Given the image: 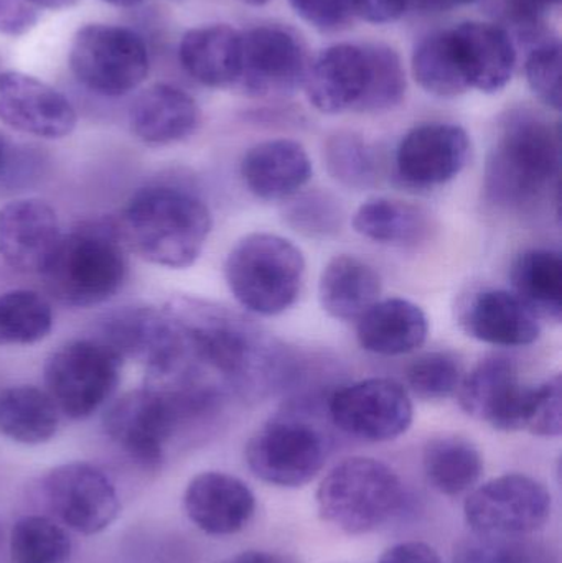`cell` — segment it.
<instances>
[{
    "mask_svg": "<svg viewBox=\"0 0 562 563\" xmlns=\"http://www.w3.org/2000/svg\"><path fill=\"white\" fill-rule=\"evenodd\" d=\"M177 327L174 361L147 386L200 387L250 399L293 383L296 363L284 344L243 314L201 298L180 297L165 307Z\"/></svg>",
    "mask_w": 562,
    "mask_h": 563,
    "instance_id": "6da1fadb",
    "label": "cell"
},
{
    "mask_svg": "<svg viewBox=\"0 0 562 563\" xmlns=\"http://www.w3.org/2000/svg\"><path fill=\"white\" fill-rule=\"evenodd\" d=\"M118 227L125 247L145 263L187 269L203 253L213 218L194 191L151 185L132 195Z\"/></svg>",
    "mask_w": 562,
    "mask_h": 563,
    "instance_id": "7a4b0ae2",
    "label": "cell"
},
{
    "mask_svg": "<svg viewBox=\"0 0 562 563\" xmlns=\"http://www.w3.org/2000/svg\"><path fill=\"white\" fill-rule=\"evenodd\" d=\"M224 400L198 389H158L145 386L115 400L106 412V435L121 446L137 465L155 470L175 433L214 416Z\"/></svg>",
    "mask_w": 562,
    "mask_h": 563,
    "instance_id": "3957f363",
    "label": "cell"
},
{
    "mask_svg": "<svg viewBox=\"0 0 562 563\" xmlns=\"http://www.w3.org/2000/svg\"><path fill=\"white\" fill-rule=\"evenodd\" d=\"M560 131L528 112L511 115L485 167V195L492 203L524 210L538 203L560 175Z\"/></svg>",
    "mask_w": 562,
    "mask_h": 563,
    "instance_id": "277c9868",
    "label": "cell"
},
{
    "mask_svg": "<svg viewBox=\"0 0 562 563\" xmlns=\"http://www.w3.org/2000/svg\"><path fill=\"white\" fill-rule=\"evenodd\" d=\"M52 297L73 308L111 300L128 277V256L118 223L91 220L63 233L42 274Z\"/></svg>",
    "mask_w": 562,
    "mask_h": 563,
    "instance_id": "5b68a950",
    "label": "cell"
},
{
    "mask_svg": "<svg viewBox=\"0 0 562 563\" xmlns=\"http://www.w3.org/2000/svg\"><path fill=\"white\" fill-rule=\"evenodd\" d=\"M317 511L323 522L349 536H365L388 525L405 503L398 473L368 456L333 466L320 482Z\"/></svg>",
    "mask_w": 562,
    "mask_h": 563,
    "instance_id": "8992f818",
    "label": "cell"
},
{
    "mask_svg": "<svg viewBox=\"0 0 562 563\" xmlns=\"http://www.w3.org/2000/svg\"><path fill=\"white\" fill-rule=\"evenodd\" d=\"M224 279L244 310L277 317L289 310L302 291L306 257L279 234H247L228 254Z\"/></svg>",
    "mask_w": 562,
    "mask_h": 563,
    "instance_id": "52a82bcc",
    "label": "cell"
},
{
    "mask_svg": "<svg viewBox=\"0 0 562 563\" xmlns=\"http://www.w3.org/2000/svg\"><path fill=\"white\" fill-rule=\"evenodd\" d=\"M329 456L326 432L296 410L264 423L244 450L247 468L261 482L300 488L312 482Z\"/></svg>",
    "mask_w": 562,
    "mask_h": 563,
    "instance_id": "ba28073f",
    "label": "cell"
},
{
    "mask_svg": "<svg viewBox=\"0 0 562 563\" xmlns=\"http://www.w3.org/2000/svg\"><path fill=\"white\" fill-rule=\"evenodd\" d=\"M122 357L98 338L63 344L45 363L46 393L62 416L82 420L98 412L118 389Z\"/></svg>",
    "mask_w": 562,
    "mask_h": 563,
    "instance_id": "9c48e42d",
    "label": "cell"
},
{
    "mask_svg": "<svg viewBox=\"0 0 562 563\" xmlns=\"http://www.w3.org/2000/svg\"><path fill=\"white\" fill-rule=\"evenodd\" d=\"M69 68L91 92L106 98L129 95L147 78L151 59L147 45L125 26H82L69 49Z\"/></svg>",
    "mask_w": 562,
    "mask_h": 563,
    "instance_id": "30bf717a",
    "label": "cell"
},
{
    "mask_svg": "<svg viewBox=\"0 0 562 563\" xmlns=\"http://www.w3.org/2000/svg\"><path fill=\"white\" fill-rule=\"evenodd\" d=\"M310 59L296 30L257 25L241 32L234 89L250 98H284L302 88Z\"/></svg>",
    "mask_w": 562,
    "mask_h": 563,
    "instance_id": "8fae6325",
    "label": "cell"
},
{
    "mask_svg": "<svg viewBox=\"0 0 562 563\" xmlns=\"http://www.w3.org/2000/svg\"><path fill=\"white\" fill-rule=\"evenodd\" d=\"M550 492L527 475L498 476L478 486L464 505L465 521L478 536H531L551 516Z\"/></svg>",
    "mask_w": 562,
    "mask_h": 563,
    "instance_id": "7c38bea8",
    "label": "cell"
},
{
    "mask_svg": "<svg viewBox=\"0 0 562 563\" xmlns=\"http://www.w3.org/2000/svg\"><path fill=\"white\" fill-rule=\"evenodd\" d=\"M330 420L340 432L363 442H392L405 435L415 407L405 386L385 377L342 387L327 404Z\"/></svg>",
    "mask_w": 562,
    "mask_h": 563,
    "instance_id": "4fadbf2b",
    "label": "cell"
},
{
    "mask_svg": "<svg viewBox=\"0 0 562 563\" xmlns=\"http://www.w3.org/2000/svg\"><path fill=\"white\" fill-rule=\"evenodd\" d=\"M42 492L55 518L78 534L106 531L121 512L114 483L91 463L56 466L43 478Z\"/></svg>",
    "mask_w": 562,
    "mask_h": 563,
    "instance_id": "5bb4252c",
    "label": "cell"
},
{
    "mask_svg": "<svg viewBox=\"0 0 562 563\" xmlns=\"http://www.w3.org/2000/svg\"><path fill=\"white\" fill-rule=\"evenodd\" d=\"M472 154L467 131L449 122L411 129L396 151V172L408 187H442L462 174Z\"/></svg>",
    "mask_w": 562,
    "mask_h": 563,
    "instance_id": "9a60e30c",
    "label": "cell"
},
{
    "mask_svg": "<svg viewBox=\"0 0 562 563\" xmlns=\"http://www.w3.org/2000/svg\"><path fill=\"white\" fill-rule=\"evenodd\" d=\"M531 389L521 383L518 367L507 357L478 363L458 390L464 412L502 432H520L527 426Z\"/></svg>",
    "mask_w": 562,
    "mask_h": 563,
    "instance_id": "2e32d148",
    "label": "cell"
},
{
    "mask_svg": "<svg viewBox=\"0 0 562 563\" xmlns=\"http://www.w3.org/2000/svg\"><path fill=\"white\" fill-rule=\"evenodd\" d=\"M0 121L23 134L55 141L75 131L78 115L58 89L25 73L2 71Z\"/></svg>",
    "mask_w": 562,
    "mask_h": 563,
    "instance_id": "e0dca14e",
    "label": "cell"
},
{
    "mask_svg": "<svg viewBox=\"0 0 562 563\" xmlns=\"http://www.w3.org/2000/svg\"><path fill=\"white\" fill-rule=\"evenodd\" d=\"M58 214L40 198L0 208V257L13 271L42 276L62 241Z\"/></svg>",
    "mask_w": 562,
    "mask_h": 563,
    "instance_id": "ac0fdd59",
    "label": "cell"
},
{
    "mask_svg": "<svg viewBox=\"0 0 562 563\" xmlns=\"http://www.w3.org/2000/svg\"><path fill=\"white\" fill-rule=\"evenodd\" d=\"M370 86L366 43L329 46L310 62L302 88L307 99L323 114L362 111Z\"/></svg>",
    "mask_w": 562,
    "mask_h": 563,
    "instance_id": "d6986e66",
    "label": "cell"
},
{
    "mask_svg": "<svg viewBox=\"0 0 562 563\" xmlns=\"http://www.w3.org/2000/svg\"><path fill=\"white\" fill-rule=\"evenodd\" d=\"M184 509L205 534L233 536L246 529L254 518L256 498L236 476L205 472L185 488Z\"/></svg>",
    "mask_w": 562,
    "mask_h": 563,
    "instance_id": "ffe728a7",
    "label": "cell"
},
{
    "mask_svg": "<svg viewBox=\"0 0 562 563\" xmlns=\"http://www.w3.org/2000/svg\"><path fill=\"white\" fill-rule=\"evenodd\" d=\"M462 75L469 89L495 95L507 88L517 68L514 36L504 26L464 22L451 29Z\"/></svg>",
    "mask_w": 562,
    "mask_h": 563,
    "instance_id": "44dd1931",
    "label": "cell"
},
{
    "mask_svg": "<svg viewBox=\"0 0 562 563\" xmlns=\"http://www.w3.org/2000/svg\"><path fill=\"white\" fill-rule=\"evenodd\" d=\"M96 338L122 360L139 361L152 373L170 360L177 344V330L165 308L125 307L106 317Z\"/></svg>",
    "mask_w": 562,
    "mask_h": 563,
    "instance_id": "7402d4cb",
    "label": "cell"
},
{
    "mask_svg": "<svg viewBox=\"0 0 562 563\" xmlns=\"http://www.w3.org/2000/svg\"><path fill=\"white\" fill-rule=\"evenodd\" d=\"M461 323L469 336L494 346H530L541 336L540 317L517 294L502 288L475 294Z\"/></svg>",
    "mask_w": 562,
    "mask_h": 563,
    "instance_id": "603a6c76",
    "label": "cell"
},
{
    "mask_svg": "<svg viewBox=\"0 0 562 563\" xmlns=\"http://www.w3.org/2000/svg\"><path fill=\"white\" fill-rule=\"evenodd\" d=\"M247 190L264 201H286L300 194L312 178V162L299 142L273 139L254 145L241 161Z\"/></svg>",
    "mask_w": 562,
    "mask_h": 563,
    "instance_id": "cb8c5ba5",
    "label": "cell"
},
{
    "mask_svg": "<svg viewBox=\"0 0 562 563\" xmlns=\"http://www.w3.org/2000/svg\"><path fill=\"white\" fill-rule=\"evenodd\" d=\"M129 118L139 141L147 145H170L195 134L200 125V109L184 89L154 85L135 98Z\"/></svg>",
    "mask_w": 562,
    "mask_h": 563,
    "instance_id": "d4e9b609",
    "label": "cell"
},
{
    "mask_svg": "<svg viewBox=\"0 0 562 563\" xmlns=\"http://www.w3.org/2000/svg\"><path fill=\"white\" fill-rule=\"evenodd\" d=\"M360 346L379 356H403L425 344L429 321L419 305L406 298L378 300L359 318Z\"/></svg>",
    "mask_w": 562,
    "mask_h": 563,
    "instance_id": "484cf974",
    "label": "cell"
},
{
    "mask_svg": "<svg viewBox=\"0 0 562 563\" xmlns=\"http://www.w3.org/2000/svg\"><path fill=\"white\" fill-rule=\"evenodd\" d=\"M241 32L233 26H197L178 46V58L188 76L207 88H234L240 69Z\"/></svg>",
    "mask_w": 562,
    "mask_h": 563,
    "instance_id": "4316f807",
    "label": "cell"
},
{
    "mask_svg": "<svg viewBox=\"0 0 562 563\" xmlns=\"http://www.w3.org/2000/svg\"><path fill=\"white\" fill-rule=\"evenodd\" d=\"M379 295L382 277L360 257L342 254L323 267L319 280L320 305L335 320H359L379 300Z\"/></svg>",
    "mask_w": 562,
    "mask_h": 563,
    "instance_id": "83f0119b",
    "label": "cell"
},
{
    "mask_svg": "<svg viewBox=\"0 0 562 563\" xmlns=\"http://www.w3.org/2000/svg\"><path fill=\"white\" fill-rule=\"evenodd\" d=\"M62 412L46 390L12 386L0 390V435L22 445L49 442L59 429Z\"/></svg>",
    "mask_w": 562,
    "mask_h": 563,
    "instance_id": "f1b7e54d",
    "label": "cell"
},
{
    "mask_svg": "<svg viewBox=\"0 0 562 563\" xmlns=\"http://www.w3.org/2000/svg\"><path fill=\"white\" fill-rule=\"evenodd\" d=\"M422 470L436 492L455 498L477 485L484 473V459L471 440L458 435L436 437L426 443Z\"/></svg>",
    "mask_w": 562,
    "mask_h": 563,
    "instance_id": "f546056e",
    "label": "cell"
},
{
    "mask_svg": "<svg viewBox=\"0 0 562 563\" xmlns=\"http://www.w3.org/2000/svg\"><path fill=\"white\" fill-rule=\"evenodd\" d=\"M353 230L373 243L409 247L421 243L428 231L429 217L415 205L393 198H372L353 214Z\"/></svg>",
    "mask_w": 562,
    "mask_h": 563,
    "instance_id": "4dcf8cb0",
    "label": "cell"
},
{
    "mask_svg": "<svg viewBox=\"0 0 562 563\" xmlns=\"http://www.w3.org/2000/svg\"><path fill=\"white\" fill-rule=\"evenodd\" d=\"M515 291L540 318L560 323L562 317V260L553 250L525 251L511 267Z\"/></svg>",
    "mask_w": 562,
    "mask_h": 563,
    "instance_id": "1f68e13d",
    "label": "cell"
},
{
    "mask_svg": "<svg viewBox=\"0 0 562 563\" xmlns=\"http://www.w3.org/2000/svg\"><path fill=\"white\" fill-rule=\"evenodd\" d=\"M416 82L438 98H458L471 91L452 42L451 29L436 30L416 43L411 59Z\"/></svg>",
    "mask_w": 562,
    "mask_h": 563,
    "instance_id": "d6a6232c",
    "label": "cell"
},
{
    "mask_svg": "<svg viewBox=\"0 0 562 563\" xmlns=\"http://www.w3.org/2000/svg\"><path fill=\"white\" fill-rule=\"evenodd\" d=\"M53 308L38 291L16 288L0 294V346H26L45 340L53 328Z\"/></svg>",
    "mask_w": 562,
    "mask_h": 563,
    "instance_id": "836d02e7",
    "label": "cell"
},
{
    "mask_svg": "<svg viewBox=\"0 0 562 563\" xmlns=\"http://www.w3.org/2000/svg\"><path fill=\"white\" fill-rule=\"evenodd\" d=\"M71 551L66 529L46 516H25L10 532V563H68Z\"/></svg>",
    "mask_w": 562,
    "mask_h": 563,
    "instance_id": "e575fe53",
    "label": "cell"
},
{
    "mask_svg": "<svg viewBox=\"0 0 562 563\" xmlns=\"http://www.w3.org/2000/svg\"><path fill=\"white\" fill-rule=\"evenodd\" d=\"M454 563H558L550 545L530 536H478L455 549Z\"/></svg>",
    "mask_w": 562,
    "mask_h": 563,
    "instance_id": "d590c367",
    "label": "cell"
},
{
    "mask_svg": "<svg viewBox=\"0 0 562 563\" xmlns=\"http://www.w3.org/2000/svg\"><path fill=\"white\" fill-rule=\"evenodd\" d=\"M370 59V86L362 111L386 112L401 104L408 89L405 65L396 49L385 43H366Z\"/></svg>",
    "mask_w": 562,
    "mask_h": 563,
    "instance_id": "8d00e7d4",
    "label": "cell"
},
{
    "mask_svg": "<svg viewBox=\"0 0 562 563\" xmlns=\"http://www.w3.org/2000/svg\"><path fill=\"white\" fill-rule=\"evenodd\" d=\"M462 379V363L448 351L422 354L406 371L408 393L422 400H444L455 396Z\"/></svg>",
    "mask_w": 562,
    "mask_h": 563,
    "instance_id": "74e56055",
    "label": "cell"
},
{
    "mask_svg": "<svg viewBox=\"0 0 562 563\" xmlns=\"http://www.w3.org/2000/svg\"><path fill=\"white\" fill-rule=\"evenodd\" d=\"M323 158L332 178L345 187L365 188L375 180L372 152L359 135L346 132L332 135L327 141Z\"/></svg>",
    "mask_w": 562,
    "mask_h": 563,
    "instance_id": "f35d334b",
    "label": "cell"
},
{
    "mask_svg": "<svg viewBox=\"0 0 562 563\" xmlns=\"http://www.w3.org/2000/svg\"><path fill=\"white\" fill-rule=\"evenodd\" d=\"M525 75L538 99L548 108L561 109V42L551 32L528 45Z\"/></svg>",
    "mask_w": 562,
    "mask_h": 563,
    "instance_id": "ab89813d",
    "label": "cell"
},
{
    "mask_svg": "<svg viewBox=\"0 0 562 563\" xmlns=\"http://www.w3.org/2000/svg\"><path fill=\"white\" fill-rule=\"evenodd\" d=\"M287 205L286 220L294 230L309 238H327L342 227V208L339 201L322 191L293 197Z\"/></svg>",
    "mask_w": 562,
    "mask_h": 563,
    "instance_id": "60d3db41",
    "label": "cell"
},
{
    "mask_svg": "<svg viewBox=\"0 0 562 563\" xmlns=\"http://www.w3.org/2000/svg\"><path fill=\"white\" fill-rule=\"evenodd\" d=\"M525 430L537 437H560L562 432V383L560 374L531 389Z\"/></svg>",
    "mask_w": 562,
    "mask_h": 563,
    "instance_id": "b9f144b4",
    "label": "cell"
},
{
    "mask_svg": "<svg viewBox=\"0 0 562 563\" xmlns=\"http://www.w3.org/2000/svg\"><path fill=\"white\" fill-rule=\"evenodd\" d=\"M297 16L320 32H339L355 19L353 0H289Z\"/></svg>",
    "mask_w": 562,
    "mask_h": 563,
    "instance_id": "7bdbcfd3",
    "label": "cell"
},
{
    "mask_svg": "<svg viewBox=\"0 0 562 563\" xmlns=\"http://www.w3.org/2000/svg\"><path fill=\"white\" fill-rule=\"evenodd\" d=\"M561 5V0H505L508 23L525 43H531L548 32L544 20Z\"/></svg>",
    "mask_w": 562,
    "mask_h": 563,
    "instance_id": "ee69618b",
    "label": "cell"
},
{
    "mask_svg": "<svg viewBox=\"0 0 562 563\" xmlns=\"http://www.w3.org/2000/svg\"><path fill=\"white\" fill-rule=\"evenodd\" d=\"M42 7L36 0H0V33L22 36L38 23Z\"/></svg>",
    "mask_w": 562,
    "mask_h": 563,
    "instance_id": "f6af8a7d",
    "label": "cell"
},
{
    "mask_svg": "<svg viewBox=\"0 0 562 563\" xmlns=\"http://www.w3.org/2000/svg\"><path fill=\"white\" fill-rule=\"evenodd\" d=\"M355 16L370 23H392L408 10V0H353Z\"/></svg>",
    "mask_w": 562,
    "mask_h": 563,
    "instance_id": "bcb514c9",
    "label": "cell"
},
{
    "mask_svg": "<svg viewBox=\"0 0 562 563\" xmlns=\"http://www.w3.org/2000/svg\"><path fill=\"white\" fill-rule=\"evenodd\" d=\"M378 563H444L436 549L425 542H401L393 545Z\"/></svg>",
    "mask_w": 562,
    "mask_h": 563,
    "instance_id": "7dc6e473",
    "label": "cell"
},
{
    "mask_svg": "<svg viewBox=\"0 0 562 563\" xmlns=\"http://www.w3.org/2000/svg\"><path fill=\"white\" fill-rule=\"evenodd\" d=\"M478 0H408V9L422 13L448 12L459 7L472 5Z\"/></svg>",
    "mask_w": 562,
    "mask_h": 563,
    "instance_id": "c3c4849f",
    "label": "cell"
},
{
    "mask_svg": "<svg viewBox=\"0 0 562 563\" xmlns=\"http://www.w3.org/2000/svg\"><path fill=\"white\" fill-rule=\"evenodd\" d=\"M220 563H296L289 555L269 551H244Z\"/></svg>",
    "mask_w": 562,
    "mask_h": 563,
    "instance_id": "681fc988",
    "label": "cell"
},
{
    "mask_svg": "<svg viewBox=\"0 0 562 563\" xmlns=\"http://www.w3.org/2000/svg\"><path fill=\"white\" fill-rule=\"evenodd\" d=\"M36 3L42 7V10H63L75 5V3H78V0H36Z\"/></svg>",
    "mask_w": 562,
    "mask_h": 563,
    "instance_id": "f907efd6",
    "label": "cell"
},
{
    "mask_svg": "<svg viewBox=\"0 0 562 563\" xmlns=\"http://www.w3.org/2000/svg\"><path fill=\"white\" fill-rule=\"evenodd\" d=\"M102 2L111 3V5L115 7H134L141 3L142 0H102Z\"/></svg>",
    "mask_w": 562,
    "mask_h": 563,
    "instance_id": "816d5d0a",
    "label": "cell"
},
{
    "mask_svg": "<svg viewBox=\"0 0 562 563\" xmlns=\"http://www.w3.org/2000/svg\"><path fill=\"white\" fill-rule=\"evenodd\" d=\"M7 155H9V152H7L5 142L0 139V175L3 174V168H5Z\"/></svg>",
    "mask_w": 562,
    "mask_h": 563,
    "instance_id": "f5cc1de1",
    "label": "cell"
},
{
    "mask_svg": "<svg viewBox=\"0 0 562 563\" xmlns=\"http://www.w3.org/2000/svg\"><path fill=\"white\" fill-rule=\"evenodd\" d=\"M240 2L246 3V5L251 7H263L267 5V3L274 2V0H240Z\"/></svg>",
    "mask_w": 562,
    "mask_h": 563,
    "instance_id": "db71d44e",
    "label": "cell"
},
{
    "mask_svg": "<svg viewBox=\"0 0 562 563\" xmlns=\"http://www.w3.org/2000/svg\"><path fill=\"white\" fill-rule=\"evenodd\" d=\"M0 73H2V71H0Z\"/></svg>",
    "mask_w": 562,
    "mask_h": 563,
    "instance_id": "11a10c76",
    "label": "cell"
}]
</instances>
